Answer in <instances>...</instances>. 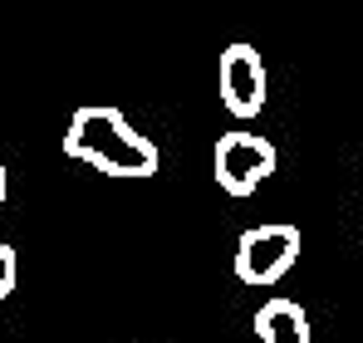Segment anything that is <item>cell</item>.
<instances>
[{"label": "cell", "instance_id": "6da1fadb", "mask_svg": "<svg viewBox=\"0 0 363 343\" xmlns=\"http://www.w3.org/2000/svg\"><path fill=\"white\" fill-rule=\"evenodd\" d=\"M64 152L74 162H89V167L108 172V176H152L162 167V152L157 142H147L118 108L108 103H84L79 113L69 118V133H64Z\"/></svg>", "mask_w": 363, "mask_h": 343}, {"label": "cell", "instance_id": "7a4b0ae2", "mask_svg": "<svg viewBox=\"0 0 363 343\" xmlns=\"http://www.w3.org/2000/svg\"><path fill=\"white\" fill-rule=\"evenodd\" d=\"M300 260V230L285 221L270 226H250L236 245V280L241 285H275L280 275H290V265Z\"/></svg>", "mask_w": 363, "mask_h": 343}, {"label": "cell", "instance_id": "3957f363", "mask_svg": "<svg viewBox=\"0 0 363 343\" xmlns=\"http://www.w3.org/2000/svg\"><path fill=\"white\" fill-rule=\"evenodd\" d=\"M275 167H280L275 142H265V137H255V133H241V128L216 137L211 172H216L221 191H231V196H250V191H255Z\"/></svg>", "mask_w": 363, "mask_h": 343}, {"label": "cell", "instance_id": "277c9868", "mask_svg": "<svg viewBox=\"0 0 363 343\" xmlns=\"http://www.w3.org/2000/svg\"><path fill=\"white\" fill-rule=\"evenodd\" d=\"M221 103L236 118H255L265 108V64L255 55V45L221 50Z\"/></svg>", "mask_w": 363, "mask_h": 343}, {"label": "cell", "instance_id": "5b68a950", "mask_svg": "<svg viewBox=\"0 0 363 343\" xmlns=\"http://www.w3.org/2000/svg\"><path fill=\"white\" fill-rule=\"evenodd\" d=\"M255 339L260 343H314L309 339V319L295 299H270L255 314Z\"/></svg>", "mask_w": 363, "mask_h": 343}, {"label": "cell", "instance_id": "8992f818", "mask_svg": "<svg viewBox=\"0 0 363 343\" xmlns=\"http://www.w3.org/2000/svg\"><path fill=\"white\" fill-rule=\"evenodd\" d=\"M10 289H15V250L0 245V299H10Z\"/></svg>", "mask_w": 363, "mask_h": 343}, {"label": "cell", "instance_id": "52a82bcc", "mask_svg": "<svg viewBox=\"0 0 363 343\" xmlns=\"http://www.w3.org/2000/svg\"><path fill=\"white\" fill-rule=\"evenodd\" d=\"M0 206H5V167H0Z\"/></svg>", "mask_w": 363, "mask_h": 343}, {"label": "cell", "instance_id": "ba28073f", "mask_svg": "<svg viewBox=\"0 0 363 343\" xmlns=\"http://www.w3.org/2000/svg\"><path fill=\"white\" fill-rule=\"evenodd\" d=\"M359 221H363V196H359Z\"/></svg>", "mask_w": 363, "mask_h": 343}]
</instances>
